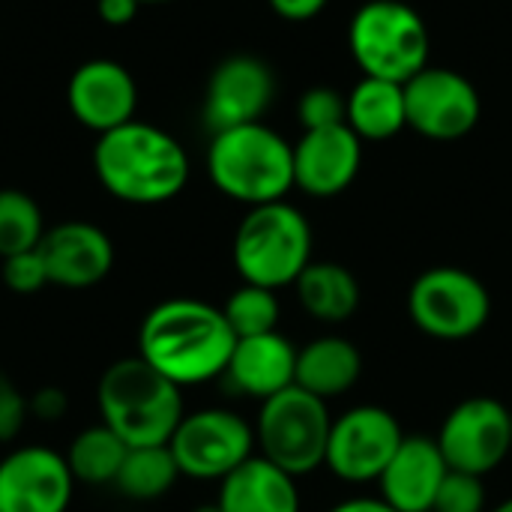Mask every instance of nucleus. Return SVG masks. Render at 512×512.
I'll use <instances>...</instances> for the list:
<instances>
[{
  "mask_svg": "<svg viewBox=\"0 0 512 512\" xmlns=\"http://www.w3.org/2000/svg\"><path fill=\"white\" fill-rule=\"evenodd\" d=\"M39 204L21 189H0V261L39 249L45 237Z\"/></svg>",
  "mask_w": 512,
  "mask_h": 512,
  "instance_id": "nucleus-26",
  "label": "nucleus"
},
{
  "mask_svg": "<svg viewBox=\"0 0 512 512\" xmlns=\"http://www.w3.org/2000/svg\"><path fill=\"white\" fill-rule=\"evenodd\" d=\"M510 420H512V408H510Z\"/></svg>",
  "mask_w": 512,
  "mask_h": 512,
  "instance_id": "nucleus-39",
  "label": "nucleus"
},
{
  "mask_svg": "<svg viewBox=\"0 0 512 512\" xmlns=\"http://www.w3.org/2000/svg\"><path fill=\"white\" fill-rule=\"evenodd\" d=\"M402 441L405 432L393 411L381 405L348 408L330 426L324 468H330L336 480L351 486L378 483Z\"/></svg>",
  "mask_w": 512,
  "mask_h": 512,
  "instance_id": "nucleus-10",
  "label": "nucleus"
},
{
  "mask_svg": "<svg viewBox=\"0 0 512 512\" xmlns=\"http://www.w3.org/2000/svg\"><path fill=\"white\" fill-rule=\"evenodd\" d=\"M30 417V399L15 387L9 375L0 372V444H12Z\"/></svg>",
  "mask_w": 512,
  "mask_h": 512,
  "instance_id": "nucleus-31",
  "label": "nucleus"
},
{
  "mask_svg": "<svg viewBox=\"0 0 512 512\" xmlns=\"http://www.w3.org/2000/svg\"><path fill=\"white\" fill-rule=\"evenodd\" d=\"M141 6H156V3H171V0H138Z\"/></svg>",
  "mask_w": 512,
  "mask_h": 512,
  "instance_id": "nucleus-38",
  "label": "nucleus"
},
{
  "mask_svg": "<svg viewBox=\"0 0 512 512\" xmlns=\"http://www.w3.org/2000/svg\"><path fill=\"white\" fill-rule=\"evenodd\" d=\"M234 345L222 309L195 297L156 303L138 327V357L180 390L222 378Z\"/></svg>",
  "mask_w": 512,
  "mask_h": 512,
  "instance_id": "nucleus-1",
  "label": "nucleus"
},
{
  "mask_svg": "<svg viewBox=\"0 0 512 512\" xmlns=\"http://www.w3.org/2000/svg\"><path fill=\"white\" fill-rule=\"evenodd\" d=\"M231 255L243 282L288 288L312 264V225L288 201L249 207L234 231Z\"/></svg>",
  "mask_w": 512,
  "mask_h": 512,
  "instance_id": "nucleus-5",
  "label": "nucleus"
},
{
  "mask_svg": "<svg viewBox=\"0 0 512 512\" xmlns=\"http://www.w3.org/2000/svg\"><path fill=\"white\" fill-rule=\"evenodd\" d=\"M492 512H512V498H507L504 504H498V507H495Z\"/></svg>",
  "mask_w": 512,
  "mask_h": 512,
  "instance_id": "nucleus-36",
  "label": "nucleus"
},
{
  "mask_svg": "<svg viewBox=\"0 0 512 512\" xmlns=\"http://www.w3.org/2000/svg\"><path fill=\"white\" fill-rule=\"evenodd\" d=\"M177 480H180V468H177L168 444L129 447L114 486L129 501H156V498L168 495Z\"/></svg>",
  "mask_w": 512,
  "mask_h": 512,
  "instance_id": "nucleus-25",
  "label": "nucleus"
},
{
  "mask_svg": "<svg viewBox=\"0 0 512 512\" xmlns=\"http://www.w3.org/2000/svg\"><path fill=\"white\" fill-rule=\"evenodd\" d=\"M207 177L231 201L261 207L294 189V144L264 120L213 132Z\"/></svg>",
  "mask_w": 512,
  "mask_h": 512,
  "instance_id": "nucleus-3",
  "label": "nucleus"
},
{
  "mask_svg": "<svg viewBox=\"0 0 512 512\" xmlns=\"http://www.w3.org/2000/svg\"><path fill=\"white\" fill-rule=\"evenodd\" d=\"M66 411H69V399L60 387H39L30 396V417L42 423H57L66 417Z\"/></svg>",
  "mask_w": 512,
  "mask_h": 512,
  "instance_id": "nucleus-32",
  "label": "nucleus"
},
{
  "mask_svg": "<svg viewBox=\"0 0 512 512\" xmlns=\"http://www.w3.org/2000/svg\"><path fill=\"white\" fill-rule=\"evenodd\" d=\"M141 3L138 0H96V12L108 27H126L135 21Z\"/></svg>",
  "mask_w": 512,
  "mask_h": 512,
  "instance_id": "nucleus-34",
  "label": "nucleus"
},
{
  "mask_svg": "<svg viewBox=\"0 0 512 512\" xmlns=\"http://www.w3.org/2000/svg\"><path fill=\"white\" fill-rule=\"evenodd\" d=\"M222 315H225V321H228V327H231V333L237 339H249V336H264V333L279 330L282 306H279L276 291L243 282L225 300Z\"/></svg>",
  "mask_w": 512,
  "mask_h": 512,
  "instance_id": "nucleus-27",
  "label": "nucleus"
},
{
  "mask_svg": "<svg viewBox=\"0 0 512 512\" xmlns=\"http://www.w3.org/2000/svg\"><path fill=\"white\" fill-rule=\"evenodd\" d=\"M327 512H396L384 498H348Z\"/></svg>",
  "mask_w": 512,
  "mask_h": 512,
  "instance_id": "nucleus-35",
  "label": "nucleus"
},
{
  "mask_svg": "<svg viewBox=\"0 0 512 512\" xmlns=\"http://www.w3.org/2000/svg\"><path fill=\"white\" fill-rule=\"evenodd\" d=\"M435 441L450 471L486 477L512 453L510 408L492 396L465 399L444 417Z\"/></svg>",
  "mask_w": 512,
  "mask_h": 512,
  "instance_id": "nucleus-11",
  "label": "nucleus"
},
{
  "mask_svg": "<svg viewBox=\"0 0 512 512\" xmlns=\"http://www.w3.org/2000/svg\"><path fill=\"white\" fill-rule=\"evenodd\" d=\"M51 285L84 291L99 285L114 267V243L93 222H60L39 243Z\"/></svg>",
  "mask_w": 512,
  "mask_h": 512,
  "instance_id": "nucleus-17",
  "label": "nucleus"
},
{
  "mask_svg": "<svg viewBox=\"0 0 512 512\" xmlns=\"http://www.w3.org/2000/svg\"><path fill=\"white\" fill-rule=\"evenodd\" d=\"M3 285L12 291V294H39L45 285H51L48 279V267L42 261V252L39 249H30V252H21V255H12V258H3Z\"/></svg>",
  "mask_w": 512,
  "mask_h": 512,
  "instance_id": "nucleus-30",
  "label": "nucleus"
},
{
  "mask_svg": "<svg viewBox=\"0 0 512 512\" xmlns=\"http://www.w3.org/2000/svg\"><path fill=\"white\" fill-rule=\"evenodd\" d=\"M93 174L111 198L135 207H156L174 201L186 189L192 165L186 147L171 132L135 117L96 135Z\"/></svg>",
  "mask_w": 512,
  "mask_h": 512,
  "instance_id": "nucleus-2",
  "label": "nucleus"
},
{
  "mask_svg": "<svg viewBox=\"0 0 512 512\" xmlns=\"http://www.w3.org/2000/svg\"><path fill=\"white\" fill-rule=\"evenodd\" d=\"M75 477L51 447H18L0 459V512H66Z\"/></svg>",
  "mask_w": 512,
  "mask_h": 512,
  "instance_id": "nucleus-14",
  "label": "nucleus"
},
{
  "mask_svg": "<svg viewBox=\"0 0 512 512\" xmlns=\"http://www.w3.org/2000/svg\"><path fill=\"white\" fill-rule=\"evenodd\" d=\"M126 453H129L126 441L114 435L105 423H99V426H87L84 432L72 438L66 462H69L75 483H87V486L111 483L114 486Z\"/></svg>",
  "mask_w": 512,
  "mask_h": 512,
  "instance_id": "nucleus-24",
  "label": "nucleus"
},
{
  "mask_svg": "<svg viewBox=\"0 0 512 512\" xmlns=\"http://www.w3.org/2000/svg\"><path fill=\"white\" fill-rule=\"evenodd\" d=\"M408 318L429 339L462 342L492 318V294L471 270L432 267L411 282Z\"/></svg>",
  "mask_w": 512,
  "mask_h": 512,
  "instance_id": "nucleus-8",
  "label": "nucleus"
},
{
  "mask_svg": "<svg viewBox=\"0 0 512 512\" xmlns=\"http://www.w3.org/2000/svg\"><path fill=\"white\" fill-rule=\"evenodd\" d=\"M348 48L363 75L405 84L429 66V27L405 0H366L348 24Z\"/></svg>",
  "mask_w": 512,
  "mask_h": 512,
  "instance_id": "nucleus-6",
  "label": "nucleus"
},
{
  "mask_svg": "<svg viewBox=\"0 0 512 512\" xmlns=\"http://www.w3.org/2000/svg\"><path fill=\"white\" fill-rule=\"evenodd\" d=\"M267 3L279 18L300 24V21H312L315 15H321L330 0H267Z\"/></svg>",
  "mask_w": 512,
  "mask_h": 512,
  "instance_id": "nucleus-33",
  "label": "nucleus"
},
{
  "mask_svg": "<svg viewBox=\"0 0 512 512\" xmlns=\"http://www.w3.org/2000/svg\"><path fill=\"white\" fill-rule=\"evenodd\" d=\"M216 507L222 512H300L297 477L264 456H252L219 483Z\"/></svg>",
  "mask_w": 512,
  "mask_h": 512,
  "instance_id": "nucleus-20",
  "label": "nucleus"
},
{
  "mask_svg": "<svg viewBox=\"0 0 512 512\" xmlns=\"http://www.w3.org/2000/svg\"><path fill=\"white\" fill-rule=\"evenodd\" d=\"M66 105L84 129L102 135L135 120L138 84L120 60L93 57L69 75Z\"/></svg>",
  "mask_w": 512,
  "mask_h": 512,
  "instance_id": "nucleus-15",
  "label": "nucleus"
},
{
  "mask_svg": "<svg viewBox=\"0 0 512 512\" xmlns=\"http://www.w3.org/2000/svg\"><path fill=\"white\" fill-rule=\"evenodd\" d=\"M330 426L333 417L327 402L294 384L261 402L255 444L267 462L300 480L324 465Z\"/></svg>",
  "mask_w": 512,
  "mask_h": 512,
  "instance_id": "nucleus-7",
  "label": "nucleus"
},
{
  "mask_svg": "<svg viewBox=\"0 0 512 512\" xmlns=\"http://www.w3.org/2000/svg\"><path fill=\"white\" fill-rule=\"evenodd\" d=\"M408 126L429 141L465 138L483 114L477 87L450 66H426L405 81Z\"/></svg>",
  "mask_w": 512,
  "mask_h": 512,
  "instance_id": "nucleus-12",
  "label": "nucleus"
},
{
  "mask_svg": "<svg viewBox=\"0 0 512 512\" xmlns=\"http://www.w3.org/2000/svg\"><path fill=\"white\" fill-rule=\"evenodd\" d=\"M102 423L126 447H162L186 417L183 390L138 354L111 363L96 390Z\"/></svg>",
  "mask_w": 512,
  "mask_h": 512,
  "instance_id": "nucleus-4",
  "label": "nucleus"
},
{
  "mask_svg": "<svg viewBox=\"0 0 512 512\" xmlns=\"http://www.w3.org/2000/svg\"><path fill=\"white\" fill-rule=\"evenodd\" d=\"M345 123L360 135V141H387L408 126L405 84L363 75L348 93Z\"/></svg>",
  "mask_w": 512,
  "mask_h": 512,
  "instance_id": "nucleus-22",
  "label": "nucleus"
},
{
  "mask_svg": "<svg viewBox=\"0 0 512 512\" xmlns=\"http://www.w3.org/2000/svg\"><path fill=\"white\" fill-rule=\"evenodd\" d=\"M360 165L363 141L348 123L303 129L294 144V189L312 198H336L357 180Z\"/></svg>",
  "mask_w": 512,
  "mask_h": 512,
  "instance_id": "nucleus-16",
  "label": "nucleus"
},
{
  "mask_svg": "<svg viewBox=\"0 0 512 512\" xmlns=\"http://www.w3.org/2000/svg\"><path fill=\"white\" fill-rule=\"evenodd\" d=\"M294 375H297V348L279 330L237 339L225 369L228 384L240 396L258 402L294 387Z\"/></svg>",
  "mask_w": 512,
  "mask_h": 512,
  "instance_id": "nucleus-19",
  "label": "nucleus"
},
{
  "mask_svg": "<svg viewBox=\"0 0 512 512\" xmlns=\"http://www.w3.org/2000/svg\"><path fill=\"white\" fill-rule=\"evenodd\" d=\"M447 474L450 465L435 438L405 435L402 447L378 480L381 498L396 512H432Z\"/></svg>",
  "mask_w": 512,
  "mask_h": 512,
  "instance_id": "nucleus-18",
  "label": "nucleus"
},
{
  "mask_svg": "<svg viewBox=\"0 0 512 512\" xmlns=\"http://www.w3.org/2000/svg\"><path fill=\"white\" fill-rule=\"evenodd\" d=\"M363 372L357 345L345 336H318L297 351L294 384L324 402L348 393Z\"/></svg>",
  "mask_w": 512,
  "mask_h": 512,
  "instance_id": "nucleus-21",
  "label": "nucleus"
},
{
  "mask_svg": "<svg viewBox=\"0 0 512 512\" xmlns=\"http://www.w3.org/2000/svg\"><path fill=\"white\" fill-rule=\"evenodd\" d=\"M192 512H222L216 504H204V507H198V510H192Z\"/></svg>",
  "mask_w": 512,
  "mask_h": 512,
  "instance_id": "nucleus-37",
  "label": "nucleus"
},
{
  "mask_svg": "<svg viewBox=\"0 0 512 512\" xmlns=\"http://www.w3.org/2000/svg\"><path fill=\"white\" fill-rule=\"evenodd\" d=\"M255 447V426L228 408H201L186 414L168 441L180 477L219 483L252 459Z\"/></svg>",
  "mask_w": 512,
  "mask_h": 512,
  "instance_id": "nucleus-9",
  "label": "nucleus"
},
{
  "mask_svg": "<svg viewBox=\"0 0 512 512\" xmlns=\"http://www.w3.org/2000/svg\"><path fill=\"white\" fill-rule=\"evenodd\" d=\"M276 99V75L267 60L255 54L225 57L204 90V123L210 132L264 120Z\"/></svg>",
  "mask_w": 512,
  "mask_h": 512,
  "instance_id": "nucleus-13",
  "label": "nucleus"
},
{
  "mask_svg": "<svg viewBox=\"0 0 512 512\" xmlns=\"http://www.w3.org/2000/svg\"><path fill=\"white\" fill-rule=\"evenodd\" d=\"M345 108H348V96H342L336 87H309L300 96L297 114L303 129H327L345 123Z\"/></svg>",
  "mask_w": 512,
  "mask_h": 512,
  "instance_id": "nucleus-28",
  "label": "nucleus"
},
{
  "mask_svg": "<svg viewBox=\"0 0 512 512\" xmlns=\"http://www.w3.org/2000/svg\"><path fill=\"white\" fill-rule=\"evenodd\" d=\"M297 300L309 318L321 324H342L360 306L357 276L336 261H312L294 282Z\"/></svg>",
  "mask_w": 512,
  "mask_h": 512,
  "instance_id": "nucleus-23",
  "label": "nucleus"
},
{
  "mask_svg": "<svg viewBox=\"0 0 512 512\" xmlns=\"http://www.w3.org/2000/svg\"><path fill=\"white\" fill-rule=\"evenodd\" d=\"M432 512H486V489H483V477L474 474H462V471H450Z\"/></svg>",
  "mask_w": 512,
  "mask_h": 512,
  "instance_id": "nucleus-29",
  "label": "nucleus"
}]
</instances>
